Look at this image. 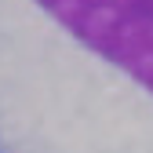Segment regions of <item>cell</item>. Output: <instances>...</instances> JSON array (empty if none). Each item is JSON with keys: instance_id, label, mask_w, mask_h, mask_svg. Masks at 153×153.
<instances>
[{"instance_id": "cell-1", "label": "cell", "mask_w": 153, "mask_h": 153, "mask_svg": "<svg viewBox=\"0 0 153 153\" xmlns=\"http://www.w3.org/2000/svg\"><path fill=\"white\" fill-rule=\"evenodd\" d=\"M0 153H153V0H0Z\"/></svg>"}]
</instances>
